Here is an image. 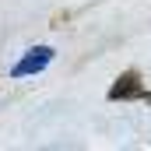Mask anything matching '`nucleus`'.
I'll return each instance as SVG.
<instances>
[{
	"instance_id": "1",
	"label": "nucleus",
	"mask_w": 151,
	"mask_h": 151,
	"mask_svg": "<svg viewBox=\"0 0 151 151\" xmlns=\"http://www.w3.org/2000/svg\"><path fill=\"white\" fill-rule=\"evenodd\" d=\"M49 60H53V49H49V46H39V49H32V53H28L25 60H18V63H14V70H11V74H14V77L39 74V70H42V67H46Z\"/></svg>"
},
{
	"instance_id": "2",
	"label": "nucleus",
	"mask_w": 151,
	"mask_h": 151,
	"mask_svg": "<svg viewBox=\"0 0 151 151\" xmlns=\"http://www.w3.org/2000/svg\"><path fill=\"white\" fill-rule=\"evenodd\" d=\"M109 99H113V102H123V99H141V77H137V70H127V74L119 77L113 88H109Z\"/></svg>"
}]
</instances>
